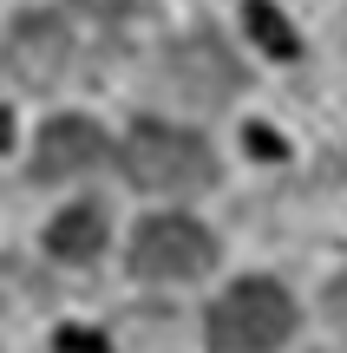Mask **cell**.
<instances>
[{"instance_id":"8","label":"cell","mask_w":347,"mask_h":353,"mask_svg":"<svg viewBox=\"0 0 347 353\" xmlns=\"http://www.w3.org/2000/svg\"><path fill=\"white\" fill-rule=\"evenodd\" d=\"M243 26H249V39H256L269 59H295V52H301L295 46V26H288L269 0H249V7H243Z\"/></svg>"},{"instance_id":"1","label":"cell","mask_w":347,"mask_h":353,"mask_svg":"<svg viewBox=\"0 0 347 353\" xmlns=\"http://www.w3.org/2000/svg\"><path fill=\"white\" fill-rule=\"evenodd\" d=\"M125 170L138 190H157V196H184V190H210L217 183V157L197 131H177V125H131L125 138Z\"/></svg>"},{"instance_id":"10","label":"cell","mask_w":347,"mask_h":353,"mask_svg":"<svg viewBox=\"0 0 347 353\" xmlns=\"http://www.w3.org/2000/svg\"><path fill=\"white\" fill-rule=\"evenodd\" d=\"M59 353H105V341H99V334H79V327H66V334H59Z\"/></svg>"},{"instance_id":"11","label":"cell","mask_w":347,"mask_h":353,"mask_svg":"<svg viewBox=\"0 0 347 353\" xmlns=\"http://www.w3.org/2000/svg\"><path fill=\"white\" fill-rule=\"evenodd\" d=\"M328 321H335V327L347 334V275L335 281V288H328Z\"/></svg>"},{"instance_id":"6","label":"cell","mask_w":347,"mask_h":353,"mask_svg":"<svg viewBox=\"0 0 347 353\" xmlns=\"http://www.w3.org/2000/svg\"><path fill=\"white\" fill-rule=\"evenodd\" d=\"M170 85L190 92V99H223L236 85V65L223 59V46L210 33H197V39H177L170 46Z\"/></svg>"},{"instance_id":"7","label":"cell","mask_w":347,"mask_h":353,"mask_svg":"<svg viewBox=\"0 0 347 353\" xmlns=\"http://www.w3.org/2000/svg\"><path fill=\"white\" fill-rule=\"evenodd\" d=\"M46 249L66 255V262H92V255L105 249V210H92V203L59 210V216H52V229H46Z\"/></svg>"},{"instance_id":"9","label":"cell","mask_w":347,"mask_h":353,"mask_svg":"<svg viewBox=\"0 0 347 353\" xmlns=\"http://www.w3.org/2000/svg\"><path fill=\"white\" fill-rule=\"evenodd\" d=\"M79 7H86L92 20H105V26H118V20H125L131 7H138V0H79Z\"/></svg>"},{"instance_id":"5","label":"cell","mask_w":347,"mask_h":353,"mask_svg":"<svg viewBox=\"0 0 347 353\" xmlns=\"http://www.w3.org/2000/svg\"><path fill=\"white\" fill-rule=\"evenodd\" d=\"M92 164H105V138H99V125H86V118H52V125L39 131V151H33V176H39V183L86 176Z\"/></svg>"},{"instance_id":"4","label":"cell","mask_w":347,"mask_h":353,"mask_svg":"<svg viewBox=\"0 0 347 353\" xmlns=\"http://www.w3.org/2000/svg\"><path fill=\"white\" fill-rule=\"evenodd\" d=\"M66 59H72V39H66V26L52 20V13H20V20H13V33H7L13 79H26V85H59Z\"/></svg>"},{"instance_id":"12","label":"cell","mask_w":347,"mask_h":353,"mask_svg":"<svg viewBox=\"0 0 347 353\" xmlns=\"http://www.w3.org/2000/svg\"><path fill=\"white\" fill-rule=\"evenodd\" d=\"M13 144V118H7V105H0V151Z\"/></svg>"},{"instance_id":"3","label":"cell","mask_w":347,"mask_h":353,"mask_svg":"<svg viewBox=\"0 0 347 353\" xmlns=\"http://www.w3.org/2000/svg\"><path fill=\"white\" fill-rule=\"evenodd\" d=\"M210 262H217V242L190 216H151L131 236V268L144 281H197Z\"/></svg>"},{"instance_id":"2","label":"cell","mask_w":347,"mask_h":353,"mask_svg":"<svg viewBox=\"0 0 347 353\" xmlns=\"http://www.w3.org/2000/svg\"><path fill=\"white\" fill-rule=\"evenodd\" d=\"M295 334V301L275 281H236L210 307V347L217 353H275Z\"/></svg>"}]
</instances>
